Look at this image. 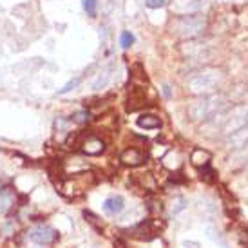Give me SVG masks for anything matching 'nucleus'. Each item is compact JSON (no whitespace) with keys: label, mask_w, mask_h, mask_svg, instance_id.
Listing matches in <instances>:
<instances>
[{"label":"nucleus","mask_w":248,"mask_h":248,"mask_svg":"<svg viewBox=\"0 0 248 248\" xmlns=\"http://www.w3.org/2000/svg\"><path fill=\"white\" fill-rule=\"evenodd\" d=\"M228 107V100L225 94H205V96L194 100L192 104L186 107V114L192 122H210L221 112H225Z\"/></svg>","instance_id":"obj_1"},{"label":"nucleus","mask_w":248,"mask_h":248,"mask_svg":"<svg viewBox=\"0 0 248 248\" xmlns=\"http://www.w3.org/2000/svg\"><path fill=\"white\" fill-rule=\"evenodd\" d=\"M208 22L201 15H185L178 16L172 24V33L181 36V38H198L207 31Z\"/></svg>","instance_id":"obj_2"},{"label":"nucleus","mask_w":248,"mask_h":248,"mask_svg":"<svg viewBox=\"0 0 248 248\" xmlns=\"http://www.w3.org/2000/svg\"><path fill=\"white\" fill-rule=\"evenodd\" d=\"M221 82H223V73H221L219 69H203L188 78L186 87H188V91L194 93V94L205 96L208 93H212Z\"/></svg>","instance_id":"obj_3"},{"label":"nucleus","mask_w":248,"mask_h":248,"mask_svg":"<svg viewBox=\"0 0 248 248\" xmlns=\"http://www.w3.org/2000/svg\"><path fill=\"white\" fill-rule=\"evenodd\" d=\"M248 125V104L239 105V107H234L230 112H225V118H223V134L225 138L237 132L239 129L247 127Z\"/></svg>","instance_id":"obj_4"},{"label":"nucleus","mask_w":248,"mask_h":248,"mask_svg":"<svg viewBox=\"0 0 248 248\" xmlns=\"http://www.w3.org/2000/svg\"><path fill=\"white\" fill-rule=\"evenodd\" d=\"M28 239L29 241L36 243L40 247H47V245H53V243L58 239V232L51 225H35L28 230Z\"/></svg>","instance_id":"obj_5"},{"label":"nucleus","mask_w":248,"mask_h":248,"mask_svg":"<svg viewBox=\"0 0 248 248\" xmlns=\"http://www.w3.org/2000/svg\"><path fill=\"white\" fill-rule=\"evenodd\" d=\"M80 149L83 151V154L87 156H100L102 152L105 151V141L96 134H87L82 138V143H80Z\"/></svg>","instance_id":"obj_6"},{"label":"nucleus","mask_w":248,"mask_h":248,"mask_svg":"<svg viewBox=\"0 0 248 248\" xmlns=\"http://www.w3.org/2000/svg\"><path fill=\"white\" fill-rule=\"evenodd\" d=\"M183 55L188 58V60H196V62H203L210 56V46L207 44H198V42H190V44H185V47L181 49Z\"/></svg>","instance_id":"obj_7"},{"label":"nucleus","mask_w":248,"mask_h":248,"mask_svg":"<svg viewBox=\"0 0 248 248\" xmlns=\"http://www.w3.org/2000/svg\"><path fill=\"white\" fill-rule=\"evenodd\" d=\"M120 161L125 167H132V169L134 167H141L147 161V154L141 149H138V147H129V149H125L120 154Z\"/></svg>","instance_id":"obj_8"},{"label":"nucleus","mask_w":248,"mask_h":248,"mask_svg":"<svg viewBox=\"0 0 248 248\" xmlns=\"http://www.w3.org/2000/svg\"><path fill=\"white\" fill-rule=\"evenodd\" d=\"M203 6H205V0H174L172 11L179 16H185L188 13L200 11Z\"/></svg>","instance_id":"obj_9"},{"label":"nucleus","mask_w":248,"mask_h":248,"mask_svg":"<svg viewBox=\"0 0 248 248\" xmlns=\"http://www.w3.org/2000/svg\"><path fill=\"white\" fill-rule=\"evenodd\" d=\"M124 208H125V200H124V196H120V194L109 196V198L104 201V205H102V210H104L107 216H120V214L124 212Z\"/></svg>","instance_id":"obj_10"},{"label":"nucleus","mask_w":248,"mask_h":248,"mask_svg":"<svg viewBox=\"0 0 248 248\" xmlns=\"http://www.w3.org/2000/svg\"><path fill=\"white\" fill-rule=\"evenodd\" d=\"M149 105H152V104L147 100V96H145V91L140 89V91H134L131 96H129L125 109H127V112H134V110H140V109H143V107H149Z\"/></svg>","instance_id":"obj_11"},{"label":"nucleus","mask_w":248,"mask_h":248,"mask_svg":"<svg viewBox=\"0 0 248 248\" xmlns=\"http://www.w3.org/2000/svg\"><path fill=\"white\" fill-rule=\"evenodd\" d=\"M248 143V125L239 129L237 132L227 136V147L228 149H241Z\"/></svg>","instance_id":"obj_12"},{"label":"nucleus","mask_w":248,"mask_h":248,"mask_svg":"<svg viewBox=\"0 0 248 248\" xmlns=\"http://www.w3.org/2000/svg\"><path fill=\"white\" fill-rule=\"evenodd\" d=\"M210 159H212V154H210L207 149H194L192 154H190V161H192V165L198 167V169H203V167L210 165Z\"/></svg>","instance_id":"obj_13"},{"label":"nucleus","mask_w":248,"mask_h":248,"mask_svg":"<svg viewBox=\"0 0 248 248\" xmlns=\"http://www.w3.org/2000/svg\"><path fill=\"white\" fill-rule=\"evenodd\" d=\"M140 129H147V131H154V129H159L161 127V118L156 116V114H141V116L136 120Z\"/></svg>","instance_id":"obj_14"},{"label":"nucleus","mask_w":248,"mask_h":248,"mask_svg":"<svg viewBox=\"0 0 248 248\" xmlns=\"http://www.w3.org/2000/svg\"><path fill=\"white\" fill-rule=\"evenodd\" d=\"M15 205V194L11 188L0 190V214H7Z\"/></svg>","instance_id":"obj_15"},{"label":"nucleus","mask_w":248,"mask_h":248,"mask_svg":"<svg viewBox=\"0 0 248 248\" xmlns=\"http://www.w3.org/2000/svg\"><path fill=\"white\" fill-rule=\"evenodd\" d=\"M110 73H112V65L105 67V69L96 76V80L93 82V85H91V87H93V91H102V89H105V87H107V83L110 82V76H112Z\"/></svg>","instance_id":"obj_16"},{"label":"nucleus","mask_w":248,"mask_h":248,"mask_svg":"<svg viewBox=\"0 0 248 248\" xmlns=\"http://www.w3.org/2000/svg\"><path fill=\"white\" fill-rule=\"evenodd\" d=\"M186 205H188V201L183 196H174L172 200H170V203H169V214L170 216H178L179 212L185 210Z\"/></svg>","instance_id":"obj_17"},{"label":"nucleus","mask_w":248,"mask_h":248,"mask_svg":"<svg viewBox=\"0 0 248 248\" xmlns=\"http://www.w3.org/2000/svg\"><path fill=\"white\" fill-rule=\"evenodd\" d=\"M200 178L205 181V183H214L216 181V170L214 169H210V165L203 167V169H200Z\"/></svg>","instance_id":"obj_18"},{"label":"nucleus","mask_w":248,"mask_h":248,"mask_svg":"<svg viewBox=\"0 0 248 248\" xmlns=\"http://www.w3.org/2000/svg\"><path fill=\"white\" fill-rule=\"evenodd\" d=\"M120 44H122V47L124 49H129L134 44V36H132L131 31H124L122 36H120Z\"/></svg>","instance_id":"obj_19"},{"label":"nucleus","mask_w":248,"mask_h":248,"mask_svg":"<svg viewBox=\"0 0 248 248\" xmlns=\"http://www.w3.org/2000/svg\"><path fill=\"white\" fill-rule=\"evenodd\" d=\"M80 82H82V76H78V78H75V80H71V82H67L65 85H63L62 89H58V94H65V93H69V91H73L75 87H78L80 85Z\"/></svg>","instance_id":"obj_20"},{"label":"nucleus","mask_w":248,"mask_h":248,"mask_svg":"<svg viewBox=\"0 0 248 248\" xmlns=\"http://www.w3.org/2000/svg\"><path fill=\"white\" fill-rule=\"evenodd\" d=\"M96 0H83V9H85V13L89 15V16H96Z\"/></svg>","instance_id":"obj_21"},{"label":"nucleus","mask_w":248,"mask_h":248,"mask_svg":"<svg viewBox=\"0 0 248 248\" xmlns=\"http://www.w3.org/2000/svg\"><path fill=\"white\" fill-rule=\"evenodd\" d=\"M71 120H73L75 124H85V122L89 120V112H87V110H80V112H76Z\"/></svg>","instance_id":"obj_22"},{"label":"nucleus","mask_w":248,"mask_h":248,"mask_svg":"<svg viewBox=\"0 0 248 248\" xmlns=\"http://www.w3.org/2000/svg\"><path fill=\"white\" fill-rule=\"evenodd\" d=\"M2 230H4V232H6L7 235L15 234V230H16V225H15V221H7V223H4Z\"/></svg>","instance_id":"obj_23"},{"label":"nucleus","mask_w":248,"mask_h":248,"mask_svg":"<svg viewBox=\"0 0 248 248\" xmlns=\"http://www.w3.org/2000/svg\"><path fill=\"white\" fill-rule=\"evenodd\" d=\"M145 4L152 9H156V7H163L165 6V0H145Z\"/></svg>","instance_id":"obj_24"},{"label":"nucleus","mask_w":248,"mask_h":248,"mask_svg":"<svg viewBox=\"0 0 248 248\" xmlns=\"http://www.w3.org/2000/svg\"><path fill=\"white\" fill-rule=\"evenodd\" d=\"M239 237H241V243H243V245H248V230H241Z\"/></svg>","instance_id":"obj_25"},{"label":"nucleus","mask_w":248,"mask_h":248,"mask_svg":"<svg viewBox=\"0 0 248 248\" xmlns=\"http://www.w3.org/2000/svg\"><path fill=\"white\" fill-rule=\"evenodd\" d=\"M163 94H165V96H170V91H169V87H163Z\"/></svg>","instance_id":"obj_26"},{"label":"nucleus","mask_w":248,"mask_h":248,"mask_svg":"<svg viewBox=\"0 0 248 248\" xmlns=\"http://www.w3.org/2000/svg\"><path fill=\"white\" fill-rule=\"evenodd\" d=\"M114 248H125V247H124V243L122 241H116L114 243Z\"/></svg>","instance_id":"obj_27"},{"label":"nucleus","mask_w":248,"mask_h":248,"mask_svg":"<svg viewBox=\"0 0 248 248\" xmlns=\"http://www.w3.org/2000/svg\"><path fill=\"white\" fill-rule=\"evenodd\" d=\"M247 230H248V228H247Z\"/></svg>","instance_id":"obj_28"}]
</instances>
